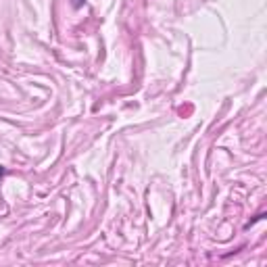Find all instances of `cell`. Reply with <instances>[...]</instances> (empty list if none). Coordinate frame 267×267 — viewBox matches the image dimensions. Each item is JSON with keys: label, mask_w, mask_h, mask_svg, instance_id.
<instances>
[{"label": "cell", "mask_w": 267, "mask_h": 267, "mask_svg": "<svg viewBox=\"0 0 267 267\" xmlns=\"http://www.w3.org/2000/svg\"><path fill=\"white\" fill-rule=\"evenodd\" d=\"M84 5H86V0H71V7L73 9H82Z\"/></svg>", "instance_id": "cell-1"}]
</instances>
